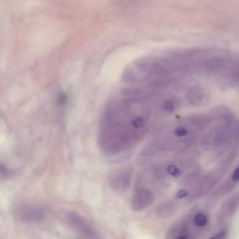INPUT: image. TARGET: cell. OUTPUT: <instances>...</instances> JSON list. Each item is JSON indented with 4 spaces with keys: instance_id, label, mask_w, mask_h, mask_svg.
Returning <instances> with one entry per match:
<instances>
[{
    "instance_id": "cell-2",
    "label": "cell",
    "mask_w": 239,
    "mask_h": 239,
    "mask_svg": "<svg viewBox=\"0 0 239 239\" xmlns=\"http://www.w3.org/2000/svg\"><path fill=\"white\" fill-rule=\"evenodd\" d=\"M14 214L17 219L24 222H33L41 220L44 217L42 209L36 206L23 204L15 209Z\"/></svg>"
},
{
    "instance_id": "cell-5",
    "label": "cell",
    "mask_w": 239,
    "mask_h": 239,
    "mask_svg": "<svg viewBox=\"0 0 239 239\" xmlns=\"http://www.w3.org/2000/svg\"><path fill=\"white\" fill-rule=\"evenodd\" d=\"M167 171L170 175L176 177L180 176L181 174L180 170L175 165H173L168 166L167 167Z\"/></svg>"
},
{
    "instance_id": "cell-9",
    "label": "cell",
    "mask_w": 239,
    "mask_h": 239,
    "mask_svg": "<svg viewBox=\"0 0 239 239\" xmlns=\"http://www.w3.org/2000/svg\"><path fill=\"white\" fill-rule=\"evenodd\" d=\"M224 236L225 233H221L219 234H218V235H216V236H215V237H213V238H219V239H221V238H224Z\"/></svg>"
},
{
    "instance_id": "cell-4",
    "label": "cell",
    "mask_w": 239,
    "mask_h": 239,
    "mask_svg": "<svg viewBox=\"0 0 239 239\" xmlns=\"http://www.w3.org/2000/svg\"><path fill=\"white\" fill-rule=\"evenodd\" d=\"M207 217L205 215L202 213H198L195 216L194 218V222L197 225L202 227L207 224Z\"/></svg>"
},
{
    "instance_id": "cell-1",
    "label": "cell",
    "mask_w": 239,
    "mask_h": 239,
    "mask_svg": "<svg viewBox=\"0 0 239 239\" xmlns=\"http://www.w3.org/2000/svg\"><path fill=\"white\" fill-rule=\"evenodd\" d=\"M162 118L156 96L126 88L105 107L100 121L99 143L107 150L116 137L137 138Z\"/></svg>"
},
{
    "instance_id": "cell-6",
    "label": "cell",
    "mask_w": 239,
    "mask_h": 239,
    "mask_svg": "<svg viewBox=\"0 0 239 239\" xmlns=\"http://www.w3.org/2000/svg\"><path fill=\"white\" fill-rule=\"evenodd\" d=\"M188 195V192L186 190H182L178 191L177 194V197L178 198H183Z\"/></svg>"
},
{
    "instance_id": "cell-7",
    "label": "cell",
    "mask_w": 239,
    "mask_h": 239,
    "mask_svg": "<svg viewBox=\"0 0 239 239\" xmlns=\"http://www.w3.org/2000/svg\"><path fill=\"white\" fill-rule=\"evenodd\" d=\"M1 175L3 176L4 177L7 176V175H9L10 174V171L8 169H7V167L5 166L2 165V164H1Z\"/></svg>"
},
{
    "instance_id": "cell-8",
    "label": "cell",
    "mask_w": 239,
    "mask_h": 239,
    "mask_svg": "<svg viewBox=\"0 0 239 239\" xmlns=\"http://www.w3.org/2000/svg\"><path fill=\"white\" fill-rule=\"evenodd\" d=\"M232 179L234 181H237L239 180V167L235 170L233 175Z\"/></svg>"
},
{
    "instance_id": "cell-3",
    "label": "cell",
    "mask_w": 239,
    "mask_h": 239,
    "mask_svg": "<svg viewBox=\"0 0 239 239\" xmlns=\"http://www.w3.org/2000/svg\"><path fill=\"white\" fill-rule=\"evenodd\" d=\"M68 219L71 227L76 231L86 237L95 235V232L88 221L77 213H71L68 215Z\"/></svg>"
}]
</instances>
